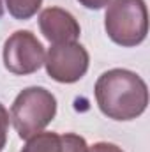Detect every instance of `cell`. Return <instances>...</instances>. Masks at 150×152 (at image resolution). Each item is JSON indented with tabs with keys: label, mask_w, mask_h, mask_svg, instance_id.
Returning <instances> with one entry per match:
<instances>
[{
	"label": "cell",
	"mask_w": 150,
	"mask_h": 152,
	"mask_svg": "<svg viewBox=\"0 0 150 152\" xmlns=\"http://www.w3.org/2000/svg\"><path fill=\"white\" fill-rule=\"evenodd\" d=\"M39 27L44 37L53 44L74 42L79 36V25L76 23V20L58 7H50L42 11L39 18Z\"/></svg>",
	"instance_id": "6"
},
{
	"label": "cell",
	"mask_w": 150,
	"mask_h": 152,
	"mask_svg": "<svg viewBox=\"0 0 150 152\" xmlns=\"http://www.w3.org/2000/svg\"><path fill=\"white\" fill-rule=\"evenodd\" d=\"M147 7L143 0H113L106 11V32L122 46H136L147 36Z\"/></svg>",
	"instance_id": "3"
},
{
	"label": "cell",
	"mask_w": 150,
	"mask_h": 152,
	"mask_svg": "<svg viewBox=\"0 0 150 152\" xmlns=\"http://www.w3.org/2000/svg\"><path fill=\"white\" fill-rule=\"evenodd\" d=\"M95 99L103 113L115 120H131L141 115L149 103L145 81L127 69H111L95 83Z\"/></svg>",
	"instance_id": "1"
},
{
	"label": "cell",
	"mask_w": 150,
	"mask_h": 152,
	"mask_svg": "<svg viewBox=\"0 0 150 152\" xmlns=\"http://www.w3.org/2000/svg\"><path fill=\"white\" fill-rule=\"evenodd\" d=\"M5 67L14 75H30L44 64V48L28 30H20L5 41Z\"/></svg>",
	"instance_id": "4"
},
{
	"label": "cell",
	"mask_w": 150,
	"mask_h": 152,
	"mask_svg": "<svg viewBox=\"0 0 150 152\" xmlns=\"http://www.w3.org/2000/svg\"><path fill=\"white\" fill-rule=\"evenodd\" d=\"M21 152H87V143L78 134L39 133L23 147Z\"/></svg>",
	"instance_id": "7"
},
{
	"label": "cell",
	"mask_w": 150,
	"mask_h": 152,
	"mask_svg": "<svg viewBox=\"0 0 150 152\" xmlns=\"http://www.w3.org/2000/svg\"><path fill=\"white\" fill-rule=\"evenodd\" d=\"M4 16V0H0V18Z\"/></svg>",
	"instance_id": "12"
},
{
	"label": "cell",
	"mask_w": 150,
	"mask_h": 152,
	"mask_svg": "<svg viewBox=\"0 0 150 152\" xmlns=\"http://www.w3.org/2000/svg\"><path fill=\"white\" fill-rule=\"evenodd\" d=\"M88 67V53L81 44L62 42L53 44L48 51L46 69L48 75L57 81L73 83L85 75Z\"/></svg>",
	"instance_id": "5"
},
{
	"label": "cell",
	"mask_w": 150,
	"mask_h": 152,
	"mask_svg": "<svg viewBox=\"0 0 150 152\" xmlns=\"http://www.w3.org/2000/svg\"><path fill=\"white\" fill-rule=\"evenodd\" d=\"M7 126H9V113L7 110L0 104V151L5 145V138H7Z\"/></svg>",
	"instance_id": "9"
},
{
	"label": "cell",
	"mask_w": 150,
	"mask_h": 152,
	"mask_svg": "<svg viewBox=\"0 0 150 152\" xmlns=\"http://www.w3.org/2000/svg\"><path fill=\"white\" fill-rule=\"evenodd\" d=\"M41 2L42 0H7V7L16 20H28L37 12Z\"/></svg>",
	"instance_id": "8"
},
{
	"label": "cell",
	"mask_w": 150,
	"mask_h": 152,
	"mask_svg": "<svg viewBox=\"0 0 150 152\" xmlns=\"http://www.w3.org/2000/svg\"><path fill=\"white\" fill-rule=\"evenodd\" d=\"M87 152H122L113 143H95L94 147L87 149Z\"/></svg>",
	"instance_id": "10"
},
{
	"label": "cell",
	"mask_w": 150,
	"mask_h": 152,
	"mask_svg": "<svg viewBox=\"0 0 150 152\" xmlns=\"http://www.w3.org/2000/svg\"><path fill=\"white\" fill-rule=\"evenodd\" d=\"M57 112L55 97L41 87L25 88L11 108V118L20 138H30L53 120Z\"/></svg>",
	"instance_id": "2"
},
{
	"label": "cell",
	"mask_w": 150,
	"mask_h": 152,
	"mask_svg": "<svg viewBox=\"0 0 150 152\" xmlns=\"http://www.w3.org/2000/svg\"><path fill=\"white\" fill-rule=\"evenodd\" d=\"M79 2L88 9H101L103 5L108 4V0H79Z\"/></svg>",
	"instance_id": "11"
}]
</instances>
